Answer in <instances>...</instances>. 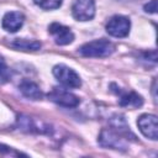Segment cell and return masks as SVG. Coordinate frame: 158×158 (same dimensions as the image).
I'll return each mask as SVG.
<instances>
[{
  "instance_id": "6da1fadb",
  "label": "cell",
  "mask_w": 158,
  "mask_h": 158,
  "mask_svg": "<svg viewBox=\"0 0 158 158\" xmlns=\"http://www.w3.org/2000/svg\"><path fill=\"white\" fill-rule=\"evenodd\" d=\"M110 127L102 128L98 142L102 147L126 151L128 147V141H136V136L130 130L125 117L122 115H114L109 121Z\"/></svg>"
},
{
  "instance_id": "7a4b0ae2",
  "label": "cell",
  "mask_w": 158,
  "mask_h": 158,
  "mask_svg": "<svg viewBox=\"0 0 158 158\" xmlns=\"http://www.w3.org/2000/svg\"><path fill=\"white\" fill-rule=\"evenodd\" d=\"M78 52L84 57L91 58H104L109 57L115 52V44L107 40H95L84 43Z\"/></svg>"
},
{
  "instance_id": "3957f363",
  "label": "cell",
  "mask_w": 158,
  "mask_h": 158,
  "mask_svg": "<svg viewBox=\"0 0 158 158\" xmlns=\"http://www.w3.org/2000/svg\"><path fill=\"white\" fill-rule=\"evenodd\" d=\"M52 72H53V75L56 77V79L67 88H79L81 85V79H80L79 74L74 69H72L64 64L54 65Z\"/></svg>"
},
{
  "instance_id": "277c9868",
  "label": "cell",
  "mask_w": 158,
  "mask_h": 158,
  "mask_svg": "<svg viewBox=\"0 0 158 158\" xmlns=\"http://www.w3.org/2000/svg\"><path fill=\"white\" fill-rule=\"evenodd\" d=\"M131 28V21L128 17L122 16V15H115L112 16L109 22L106 23V31L110 36L122 38L126 37L130 33Z\"/></svg>"
},
{
  "instance_id": "5b68a950",
  "label": "cell",
  "mask_w": 158,
  "mask_h": 158,
  "mask_svg": "<svg viewBox=\"0 0 158 158\" xmlns=\"http://www.w3.org/2000/svg\"><path fill=\"white\" fill-rule=\"evenodd\" d=\"M47 98L51 101H53L60 106H64V107H77L80 102V100L77 95H74L73 93H70L63 88H53L47 94Z\"/></svg>"
},
{
  "instance_id": "8992f818",
  "label": "cell",
  "mask_w": 158,
  "mask_h": 158,
  "mask_svg": "<svg viewBox=\"0 0 158 158\" xmlns=\"http://www.w3.org/2000/svg\"><path fill=\"white\" fill-rule=\"evenodd\" d=\"M73 17L78 21H89L95 16L94 0H74L72 5Z\"/></svg>"
},
{
  "instance_id": "52a82bcc",
  "label": "cell",
  "mask_w": 158,
  "mask_h": 158,
  "mask_svg": "<svg viewBox=\"0 0 158 158\" xmlns=\"http://www.w3.org/2000/svg\"><path fill=\"white\" fill-rule=\"evenodd\" d=\"M111 86L115 88V89H111V90L118 96V104L121 106H125V107H128V109H137V107L142 106L143 99L137 93L123 90V89L118 88L116 84H111Z\"/></svg>"
},
{
  "instance_id": "ba28073f",
  "label": "cell",
  "mask_w": 158,
  "mask_h": 158,
  "mask_svg": "<svg viewBox=\"0 0 158 158\" xmlns=\"http://www.w3.org/2000/svg\"><path fill=\"white\" fill-rule=\"evenodd\" d=\"M137 126L144 137L153 141L158 138V125H157L156 115H151V114L141 115L137 120Z\"/></svg>"
},
{
  "instance_id": "9c48e42d",
  "label": "cell",
  "mask_w": 158,
  "mask_h": 158,
  "mask_svg": "<svg viewBox=\"0 0 158 158\" xmlns=\"http://www.w3.org/2000/svg\"><path fill=\"white\" fill-rule=\"evenodd\" d=\"M48 32L53 37L54 42L59 46H65L74 41V33L72 32V30L62 23L58 22L51 23L48 27Z\"/></svg>"
},
{
  "instance_id": "30bf717a",
  "label": "cell",
  "mask_w": 158,
  "mask_h": 158,
  "mask_svg": "<svg viewBox=\"0 0 158 158\" xmlns=\"http://www.w3.org/2000/svg\"><path fill=\"white\" fill-rule=\"evenodd\" d=\"M25 22V16L20 11H10L6 12L5 16L2 17V28L6 30L7 32H16L22 27Z\"/></svg>"
},
{
  "instance_id": "8fae6325",
  "label": "cell",
  "mask_w": 158,
  "mask_h": 158,
  "mask_svg": "<svg viewBox=\"0 0 158 158\" xmlns=\"http://www.w3.org/2000/svg\"><path fill=\"white\" fill-rule=\"evenodd\" d=\"M19 90L21 91V94L23 96H26L27 99L31 100H40L42 98V91L40 89V86L28 79H23L20 84H19Z\"/></svg>"
},
{
  "instance_id": "7c38bea8",
  "label": "cell",
  "mask_w": 158,
  "mask_h": 158,
  "mask_svg": "<svg viewBox=\"0 0 158 158\" xmlns=\"http://www.w3.org/2000/svg\"><path fill=\"white\" fill-rule=\"evenodd\" d=\"M10 46L16 49L22 51H37L41 48V42L36 40H26V38H15L10 42Z\"/></svg>"
},
{
  "instance_id": "4fadbf2b",
  "label": "cell",
  "mask_w": 158,
  "mask_h": 158,
  "mask_svg": "<svg viewBox=\"0 0 158 158\" xmlns=\"http://www.w3.org/2000/svg\"><path fill=\"white\" fill-rule=\"evenodd\" d=\"M19 127L22 131L26 132H43L41 128H38L37 122H35L31 117H26V116H21L19 117Z\"/></svg>"
},
{
  "instance_id": "5bb4252c",
  "label": "cell",
  "mask_w": 158,
  "mask_h": 158,
  "mask_svg": "<svg viewBox=\"0 0 158 158\" xmlns=\"http://www.w3.org/2000/svg\"><path fill=\"white\" fill-rule=\"evenodd\" d=\"M11 79V70L7 67L4 57L0 54V83H7Z\"/></svg>"
},
{
  "instance_id": "9a60e30c",
  "label": "cell",
  "mask_w": 158,
  "mask_h": 158,
  "mask_svg": "<svg viewBox=\"0 0 158 158\" xmlns=\"http://www.w3.org/2000/svg\"><path fill=\"white\" fill-rule=\"evenodd\" d=\"M37 6L43 10H54L62 5V0H33Z\"/></svg>"
},
{
  "instance_id": "2e32d148",
  "label": "cell",
  "mask_w": 158,
  "mask_h": 158,
  "mask_svg": "<svg viewBox=\"0 0 158 158\" xmlns=\"http://www.w3.org/2000/svg\"><path fill=\"white\" fill-rule=\"evenodd\" d=\"M0 153H1V154H5V156H17V157L25 156V157H26V154L19 152V151H15L14 148H11V147H9V146H5V144H2V143H0Z\"/></svg>"
},
{
  "instance_id": "e0dca14e",
  "label": "cell",
  "mask_w": 158,
  "mask_h": 158,
  "mask_svg": "<svg viewBox=\"0 0 158 158\" xmlns=\"http://www.w3.org/2000/svg\"><path fill=\"white\" fill-rule=\"evenodd\" d=\"M144 11L146 12L154 14L157 11V0H151L148 4H146L144 5Z\"/></svg>"
},
{
  "instance_id": "ac0fdd59",
  "label": "cell",
  "mask_w": 158,
  "mask_h": 158,
  "mask_svg": "<svg viewBox=\"0 0 158 158\" xmlns=\"http://www.w3.org/2000/svg\"><path fill=\"white\" fill-rule=\"evenodd\" d=\"M122 1H127V0H122Z\"/></svg>"
}]
</instances>
